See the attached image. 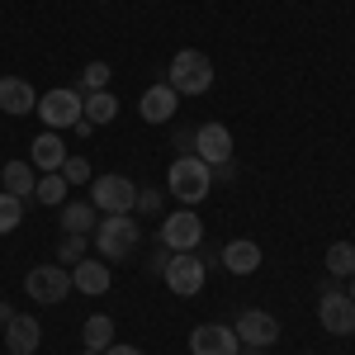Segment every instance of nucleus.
I'll use <instances>...</instances> for the list:
<instances>
[{
  "mask_svg": "<svg viewBox=\"0 0 355 355\" xmlns=\"http://www.w3.org/2000/svg\"><path fill=\"white\" fill-rule=\"evenodd\" d=\"M81 119H90L95 128L100 123H114L119 119V100H114L110 90H90V95H81Z\"/></svg>",
  "mask_w": 355,
  "mask_h": 355,
  "instance_id": "obj_21",
  "label": "nucleus"
},
{
  "mask_svg": "<svg viewBox=\"0 0 355 355\" xmlns=\"http://www.w3.org/2000/svg\"><path fill=\"white\" fill-rule=\"evenodd\" d=\"M194 157L209 162V166L232 162V133H227L223 123H204V128H194Z\"/></svg>",
  "mask_w": 355,
  "mask_h": 355,
  "instance_id": "obj_12",
  "label": "nucleus"
},
{
  "mask_svg": "<svg viewBox=\"0 0 355 355\" xmlns=\"http://www.w3.org/2000/svg\"><path fill=\"white\" fill-rule=\"evenodd\" d=\"M171 142H175V152H180V157H194V133H185V128H180Z\"/></svg>",
  "mask_w": 355,
  "mask_h": 355,
  "instance_id": "obj_31",
  "label": "nucleus"
},
{
  "mask_svg": "<svg viewBox=\"0 0 355 355\" xmlns=\"http://www.w3.org/2000/svg\"><path fill=\"white\" fill-rule=\"evenodd\" d=\"M38 341H43L38 318L15 313V318H10V327H5V346H10V355H33V351H38Z\"/></svg>",
  "mask_w": 355,
  "mask_h": 355,
  "instance_id": "obj_16",
  "label": "nucleus"
},
{
  "mask_svg": "<svg viewBox=\"0 0 355 355\" xmlns=\"http://www.w3.org/2000/svg\"><path fill=\"white\" fill-rule=\"evenodd\" d=\"M62 162H67V142H62L53 128L28 142V166H33L38 175H43V171H62Z\"/></svg>",
  "mask_w": 355,
  "mask_h": 355,
  "instance_id": "obj_14",
  "label": "nucleus"
},
{
  "mask_svg": "<svg viewBox=\"0 0 355 355\" xmlns=\"http://www.w3.org/2000/svg\"><path fill=\"white\" fill-rule=\"evenodd\" d=\"M19 218H24V199H15V194L0 190V237H5V232H15Z\"/></svg>",
  "mask_w": 355,
  "mask_h": 355,
  "instance_id": "obj_27",
  "label": "nucleus"
},
{
  "mask_svg": "<svg viewBox=\"0 0 355 355\" xmlns=\"http://www.w3.org/2000/svg\"><path fill=\"white\" fill-rule=\"evenodd\" d=\"M0 190L15 194V199H33V190H38V171L28 162H5V171H0Z\"/></svg>",
  "mask_w": 355,
  "mask_h": 355,
  "instance_id": "obj_19",
  "label": "nucleus"
},
{
  "mask_svg": "<svg viewBox=\"0 0 355 355\" xmlns=\"http://www.w3.org/2000/svg\"><path fill=\"white\" fill-rule=\"evenodd\" d=\"M204 256H194V251H175L171 256V266H166V289L171 294H180V299H194L199 289H204Z\"/></svg>",
  "mask_w": 355,
  "mask_h": 355,
  "instance_id": "obj_5",
  "label": "nucleus"
},
{
  "mask_svg": "<svg viewBox=\"0 0 355 355\" xmlns=\"http://www.w3.org/2000/svg\"><path fill=\"white\" fill-rule=\"evenodd\" d=\"M57 175H62L67 185H85V180H90V162H85V157H71V152H67V162H62V171H57Z\"/></svg>",
  "mask_w": 355,
  "mask_h": 355,
  "instance_id": "obj_28",
  "label": "nucleus"
},
{
  "mask_svg": "<svg viewBox=\"0 0 355 355\" xmlns=\"http://www.w3.org/2000/svg\"><path fill=\"white\" fill-rule=\"evenodd\" d=\"M10 318H15V308H10V303L0 299V327H10Z\"/></svg>",
  "mask_w": 355,
  "mask_h": 355,
  "instance_id": "obj_34",
  "label": "nucleus"
},
{
  "mask_svg": "<svg viewBox=\"0 0 355 355\" xmlns=\"http://www.w3.org/2000/svg\"><path fill=\"white\" fill-rule=\"evenodd\" d=\"M95 251L100 256H114V261H128L137 251V242H142V227H137V218H128V214H105V218L95 223Z\"/></svg>",
  "mask_w": 355,
  "mask_h": 355,
  "instance_id": "obj_2",
  "label": "nucleus"
},
{
  "mask_svg": "<svg viewBox=\"0 0 355 355\" xmlns=\"http://www.w3.org/2000/svg\"><path fill=\"white\" fill-rule=\"evenodd\" d=\"M38 114H43V123L48 128H71L76 119H81V90H67V85H57L48 95H38Z\"/></svg>",
  "mask_w": 355,
  "mask_h": 355,
  "instance_id": "obj_7",
  "label": "nucleus"
},
{
  "mask_svg": "<svg viewBox=\"0 0 355 355\" xmlns=\"http://www.w3.org/2000/svg\"><path fill=\"white\" fill-rule=\"evenodd\" d=\"M71 289H81V294H110V266L100 261V256H85L71 266Z\"/></svg>",
  "mask_w": 355,
  "mask_h": 355,
  "instance_id": "obj_17",
  "label": "nucleus"
},
{
  "mask_svg": "<svg viewBox=\"0 0 355 355\" xmlns=\"http://www.w3.org/2000/svg\"><path fill=\"white\" fill-rule=\"evenodd\" d=\"M110 76H114L110 62H85V71H81V95H90V90H110Z\"/></svg>",
  "mask_w": 355,
  "mask_h": 355,
  "instance_id": "obj_26",
  "label": "nucleus"
},
{
  "mask_svg": "<svg viewBox=\"0 0 355 355\" xmlns=\"http://www.w3.org/2000/svg\"><path fill=\"white\" fill-rule=\"evenodd\" d=\"M67 190H71V185H67L57 171H43V175H38L33 199H38V204H48V209H62V204H67Z\"/></svg>",
  "mask_w": 355,
  "mask_h": 355,
  "instance_id": "obj_23",
  "label": "nucleus"
},
{
  "mask_svg": "<svg viewBox=\"0 0 355 355\" xmlns=\"http://www.w3.org/2000/svg\"><path fill=\"white\" fill-rule=\"evenodd\" d=\"M0 110L5 114H28L38 110V95H33V85L24 81V76H0Z\"/></svg>",
  "mask_w": 355,
  "mask_h": 355,
  "instance_id": "obj_18",
  "label": "nucleus"
},
{
  "mask_svg": "<svg viewBox=\"0 0 355 355\" xmlns=\"http://www.w3.org/2000/svg\"><path fill=\"white\" fill-rule=\"evenodd\" d=\"M237 351H242L237 331L223 327V322H204V327H194V336H190V355H237Z\"/></svg>",
  "mask_w": 355,
  "mask_h": 355,
  "instance_id": "obj_11",
  "label": "nucleus"
},
{
  "mask_svg": "<svg viewBox=\"0 0 355 355\" xmlns=\"http://www.w3.org/2000/svg\"><path fill=\"white\" fill-rule=\"evenodd\" d=\"M85 351H110L114 346V318H105V313H95V318H85Z\"/></svg>",
  "mask_w": 355,
  "mask_h": 355,
  "instance_id": "obj_22",
  "label": "nucleus"
},
{
  "mask_svg": "<svg viewBox=\"0 0 355 355\" xmlns=\"http://www.w3.org/2000/svg\"><path fill=\"white\" fill-rule=\"evenodd\" d=\"M162 199H166L162 190H137V199H133V214H142V218H152V214L162 209Z\"/></svg>",
  "mask_w": 355,
  "mask_h": 355,
  "instance_id": "obj_29",
  "label": "nucleus"
},
{
  "mask_svg": "<svg viewBox=\"0 0 355 355\" xmlns=\"http://www.w3.org/2000/svg\"><path fill=\"white\" fill-rule=\"evenodd\" d=\"M327 270H331V275H346V279L355 275V246H351V242L327 246Z\"/></svg>",
  "mask_w": 355,
  "mask_h": 355,
  "instance_id": "obj_25",
  "label": "nucleus"
},
{
  "mask_svg": "<svg viewBox=\"0 0 355 355\" xmlns=\"http://www.w3.org/2000/svg\"><path fill=\"white\" fill-rule=\"evenodd\" d=\"M133 199H137V185L128 175H100V180H90V204L100 214H133Z\"/></svg>",
  "mask_w": 355,
  "mask_h": 355,
  "instance_id": "obj_6",
  "label": "nucleus"
},
{
  "mask_svg": "<svg viewBox=\"0 0 355 355\" xmlns=\"http://www.w3.org/2000/svg\"><path fill=\"white\" fill-rule=\"evenodd\" d=\"M175 100H180V95H175L166 81L162 85H147L142 100H137V114H142L147 123H171V119H175Z\"/></svg>",
  "mask_w": 355,
  "mask_h": 355,
  "instance_id": "obj_13",
  "label": "nucleus"
},
{
  "mask_svg": "<svg viewBox=\"0 0 355 355\" xmlns=\"http://www.w3.org/2000/svg\"><path fill=\"white\" fill-rule=\"evenodd\" d=\"M85 246H90V237L85 232H67L62 242H57V266H76V261H85Z\"/></svg>",
  "mask_w": 355,
  "mask_h": 355,
  "instance_id": "obj_24",
  "label": "nucleus"
},
{
  "mask_svg": "<svg viewBox=\"0 0 355 355\" xmlns=\"http://www.w3.org/2000/svg\"><path fill=\"white\" fill-rule=\"evenodd\" d=\"M24 294L33 303H62L67 294H71V270L67 266H33V270L24 275Z\"/></svg>",
  "mask_w": 355,
  "mask_h": 355,
  "instance_id": "obj_4",
  "label": "nucleus"
},
{
  "mask_svg": "<svg viewBox=\"0 0 355 355\" xmlns=\"http://www.w3.org/2000/svg\"><path fill=\"white\" fill-rule=\"evenodd\" d=\"M162 242L171 246V251H199V246H204V223L194 218L190 209H180V214H171V218L162 223Z\"/></svg>",
  "mask_w": 355,
  "mask_h": 355,
  "instance_id": "obj_10",
  "label": "nucleus"
},
{
  "mask_svg": "<svg viewBox=\"0 0 355 355\" xmlns=\"http://www.w3.org/2000/svg\"><path fill=\"white\" fill-rule=\"evenodd\" d=\"M171 256H175V251H171V246H157V251H152V256H147V275H166V266H171Z\"/></svg>",
  "mask_w": 355,
  "mask_h": 355,
  "instance_id": "obj_30",
  "label": "nucleus"
},
{
  "mask_svg": "<svg viewBox=\"0 0 355 355\" xmlns=\"http://www.w3.org/2000/svg\"><path fill=\"white\" fill-rule=\"evenodd\" d=\"M105 355H142V351H137V346H119V341H114V346H110Z\"/></svg>",
  "mask_w": 355,
  "mask_h": 355,
  "instance_id": "obj_33",
  "label": "nucleus"
},
{
  "mask_svg": "<svg viewBox=\"0 0 355 355\" xmlns=\"http://www.w3.org/2000/svg\"><path fill=\"white\" fill-rule=\"evenodd\" d=\"M351 303H355V275H351Z\"/></svg>",
  "mask_w": 355,
  "mask_h": 355,
  "instance_id": "obj_35",
  "label": "nucleus"
},
{
  "mask_svg": "<svg viewBox=\"0 0 355 355\" xmlns=\"http://www.w3.org/2000/svg\"><path fill=\"white\" fill-rule=\"evenodd\" d=\"M318 322H322V331H331V336H351V331H355V303H351V294H341V289L322 294V299H318Z\"/></svg>",
  "mask_w": 355,
  "mask_h": 355,
  "instance_id": "obj_9",
  "label": "nucleus"
},
{
  "mask_svg": "<svg viewBox=\"0 0 355 355\" xmlns=\"http://www.w3.org/2000/svg\"><path fill=\"white\" fill-rule=\"evenodd\" d=\"M166 180H171V194H175V199H180L185 209H194V204H199L204 194L214 190V166L199 162V157H175Z\"/></svg>",
  "mask_w": 355,
  "mask_h": 355,
  "instance_id": "obj_3",
  "label": "nucleus"
},
{
  "mask_svg": "<svg viewBox=\"0 0 355 355\" xmlns=\"http://www.w3.org/2000/svg\"><path fill=\"white\" fill-rule=\"evenodd\" d=\"M62 232H95V223H100V209L90 204V199H76V204H62Z\"/></svg>",
  "mask_w": 355,
  "mask_h": 355,
  "instance_id": "obj_20",
  "label": "nucleus"
},
{
  "mask_svg": "<svg viewBox=\"0 0 355 355\" xmlns=\"http://www.w3.org/2000/svg\"><path fill=\"white\" fill-rule=\"evenodd\" d=\"M232 331H237L242 346H261V351H270L275 341H279V322H275L266 308H246L242 318L232 322Z\"/></svg>",
  "mask_w": 355,
  "mask_h": 355,
  "instance_id": "obj_8",
  "label": "nucleus"
},
{
  "mask_svg": "<svg viewBox=\"0 0 355 355\" xmlns=\"http://www.w3.org/2000/svg\"><path fill=\"white\" fill-rule=\"evenodd\" d=\"M218 261L227 275H251V270H261V246L251 242V237H237V242H227L218 251Z\"/></svg>",
  "mask_w": 355,
  "mask_h": 355,
  "instance_id": "obj_15",
  "label": "nucleus"
},
{
  "mask_svg": "<svg viewBox=\"0 0 355 355\" xmlns=\"http://www.w3.org/2000/svg\"><path fill=\"white\" fill-rule=\"evenodd\" d=\"M166 85L175 95H204L214 85V62L199 48H180V53L171 57V67H166Z\"/></svg>",
  "mask_w": 355,
  "mask_h": 355,
  "instance_id": "obj_1",
  "label": "nucleus"
},
{
  "mask_svg": "<svg viewBox=\"0 0 355 355\" xmlns=\"http://www.w3.org/2000/svg\"><path fill=\"white\" fill-rule=\"evenodd\" d=\"M71 128H76V137H90V133H95V123H90V119H76Z\"/></svg>",
  "mask_w": 355,
  "mask_h": 355,
  "instance_id": "obj_32",
  "label": "nucleus"
},
{
  "mask_svg": "<svg viewBox=\"0 0 355 355\" xmlns=\"http://www.w3.org/2000/svg\"><path fill=\"white\" fill-rule=\"evenodd\" d=\"M81 355H105V351H81Z\"/></svg>",
  "mask_w": 355,
  "mask_h": 355,
  "instance_id": "obj_36",
  "label": "nucleus"
}]
</instances>
